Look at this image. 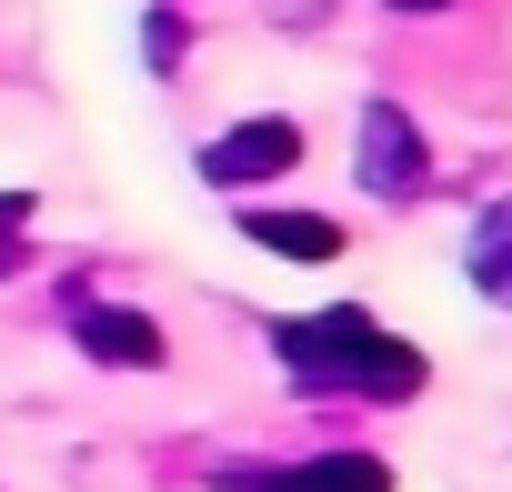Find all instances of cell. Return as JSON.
Masks as SVG:
<instances>
[{
    "label": "cell",
    "instance_id": "3",
    "mask_svg": "<svg viewBox=\"0 0 512 492\" xmlns=\"http://www.w3.org/2000/svg\"><path fill=\"white\" fill-rule=\"evenodd\" d=\"M302 161V121H241L221 141H201V181L211 191H251V181H272Z\"/></svg>",
    "mask_w": 512,
    "mask_h": 492
},
{
    "label": "cell",
    "instance_id": "9",
    "mask_svg": "<svg viewBox=\"0 0 512 492\" xmlns=\"http://www.w3.org/2000/svg\"><path fill=\"white\" fill-rule=\"evenodd\" d=\"M171 61H181V21H171V11H151V71H171Z\"/></svg>",
    "mask_w": 512,
    "mask_h": 492
},
{
    "label": "cell",
    "instance_id": "6",
    "mask_svg": "<svg viewBox=\"0 0 512 492\" xmlns=\"http://www.w3.org/2000/svg\"><path fill=\"white\" fill-rule=\"evenodd\" d=\"M241 231L262 241V252H282V262H332L342 252V231L322 211H241Z\"/></svg>",
    "mask_w": 512,
    "mask_h": 492
},
{
    "label": "cell",
    "instance_id": "1",
    "mask_svg": "<svg viewBox=\"0 0 512 492\" xmlns=\"http://www.w3.org/2000/svg\"><path fill=\"white\" fill-rule=\"evenodd\" d=\"M272 352L302 392H352V402H412L422 392V352L392 342L372 312H302L272 322Z\"/></svg>",
    "mask_w": 512,
    "mask_h": 492
},
{
    "label": "cell",
    "instance_id": "7",
    "mask_svg": "<svg viewBox=\"0 0 512 492\" xmlns=\"http://www.w3.org/2000/svg\"><path fill=\"white\" fill-rule=\"evenodd\" d=\"M472 282L512 312V201H502V211H482V231H472Z\"/></svg>",
    "mask_w": 512,
    "mask_h": 492
},
{
    "label": "cell",
    "instance_id": "4",
    "mask_svg": "<svg viewBox=\"0 0 512 492\" xmlns=\"http://www.w3.org/2000/svg\"><path fill=\"white\" fill-rule=\"evenodd\" d=\"M231 492H392V472L372 452H322V462H292V472H231Z\"/></svg>",
    "mask_w": 512,
    "mask_h": 492
},
{
    "label": "cell",
    "instance_id": "5",
    "mask_svg": "<svg viewBox=\"0 0 512 492\" xmlns=\"http://www.w3.org/2000/svg\"><path fill=\"white\" fill-rule=\"evenodd\" d=\"M71 342H81L91 362H131V372L161 362V332H151L141 312H121V302H81V312H71Z\"/></svg>",
    "mask_w": 512,
    "mask_h": 492
},
{
    "label": "cell",
    "instance_id": "10",
    "mask_svg": "<svg viewBox=\"0 0 512 492\" xmlns=\"http://www.w3.org/2000/svg\"><path fill=\"white\" fill-rule=\"evenodd\" d=\"M392 11H452V0H392Z\"/></svg>",
    "mask_w": 512,
    "mask_h": 492
},
{
    "label": "cell",
    "instance_id": "2",
    "mask_svg": "<svg viewBox=\"0 0 512 492\" xmlns=\"http://www.w3.org/2000/svg\"><path fill=\"white\" fill-rule=\"evenodd\" d=\"M362 191H382V201H422L432 191V151H422V131L392 101L362 111Z\"/></svg>",
    "mask_w": 512,
    "mask_h": 492
},
{
    "label": "cell",
    "instance_id": "8",
    "mask_svg": "<svg viewBox=\"0 0 512 492\" xmlns=\"http://www.w3.org/2000/svg\"><path fill=\"white\" fill-rule=\"evenodd\" d=\"M21 221H31V201L11 191V201H0V272H11V262H21Z\"/></svg>",
    "mask_w": 512,
    "mask_h": 492
}]
</instances>
